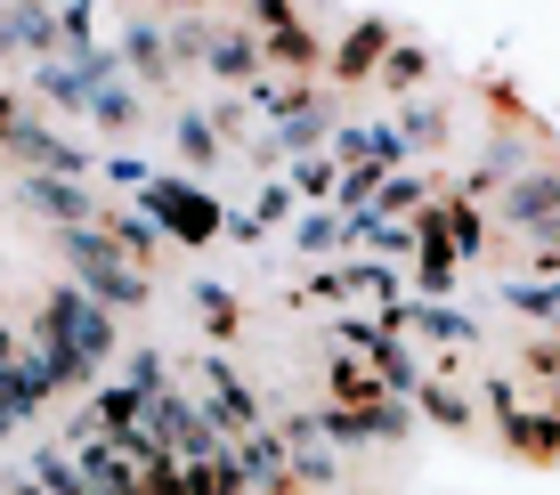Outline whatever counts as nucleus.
I'll list each match as a JSON object with an SVG mask.
<instances>
[{
  "label": "nucleus",
  "mask_w": 560,
  "mask_h": 495,
  "mask_svg": "<svg viewBox=\"0 0 560 495\" xmlns=\"http://www.w3.org/2000/svg\"><path fill=\"white\" fill-rule=\"evenodd\" d=\"M415 326H422V333H439V341H471V326H463L455 309H415Z\"/></svg>",
  "instance_id": "nucleus-16"
},
{
  "label": "nucleus",
  "mask_w": 560,
  "mask_h": 495,
  "mask_svg": "<svg viewBox=\"0 0 560 495\" xmlns=\"http://www.w3.org/2000/svg\"><path fill=\"white\" fill-rule=\"evenodd\" d=\"M179 139H187V155H203V163H211V130L196 122V114H179Z\"/></svg>",
  "instance_id": "nucleus-20"
},
{
  "label": "nucleus",
  "mask_w": 560,
  "mask_h": 495,
  "mask_svg": "<svg viewBox=\"0 0 560 495\" xmlns=\"http://www.w3.org/2000/svg\"><path fill=\"white\" fill-rule=\"evenodd\" d=\"M154 212L179 220V236H187V244H203L211 227H220V212H211L203 196H187V187H154Z\"/></svg>",
  "instance_id": "nucleus-8"
},
{
  "label": "nucleus",
  "mask_w": 560,
  "mask_h": 495,
  "mask_svg": "<svg viewBox=\"0 0 560 495\" xmlns=\"http://www.w3.org/2000/svg\"><path fill=\"white\" fill-rule=\"evenodd\" d=\"M42 341H49V350H66V357H82V366L98 374L106 357H114V309H106V300H90L82 284H73V293H49Z\"/></svg>",
  "instance_id": "nucleus-1"
},
{
  "label": "nucleus",
  "mask_w": 560,
  "mask_h": 495,
  "mask_svg": "<svg viewBox=\"0 0 560 495\" xmlns=\"http://www.w3.org/2000/svg\"><path fill=\"white\" fill-rule=\"evenodd\" d=\"M203 66H211V73H228V82H253V73H260V42H253V33H236V25H211Z\"/></svg>",
  "instance_id": "nucleus-6"
},
{
  "label": "nucleus",
  "mask_w": 560,
  "mask_h": 495,
  "mask_svg": "<svg viewBox=\"0 0 560 495\" xmlns=\"http://www.w3.org/2000/svg\"><path fill=\"white\" fill-rule=\"evenodd\" d=\"M25 196L42 203L49 220H66V236H73V227H98V220H106V212H98V203H90L73 179H42V170H33V179H25Z\"/></svg>",
  "instance_id": "nucleus-5"
},
{
  "label": "nucleus",
  "mask_w": 560,
  "mask_h": 495,
  "mask_svg": "<svg viewBox=\"0 0 560 495\" xmlns=\"http://www.w3.org/2000/svg\"><path fill=\"white\" fill-rule=\"evenodd\" d=\"M9 146H25V155L42 163V179H82V170H90V155H82V146L49 139V130H33V122H16V139H9Z\"/></svg>",
  "instance_id": "nucleus-7"
},
{
  "label": "nucleus",
  "mask_w": 560,
  "mask_h": 495,
  "mask_svg": "<svg viewBox=\"0 0 560 495\" xmlns=\"http://www.w3.org/2000/svg\"><path fill=\"white\" fill-rule=\"evenodd\" d=\"M552 284H560V276H552Z\"/></svg>",
  "instance_id": "nucleus-23"
},
{
  "label": "nucleus",
  "mask_w": 560,
  "mask_h": 495,
  "mask_svg": "<svg viewBox=\"0 0 560 495\" xmlns=\"http://www.w3.org/2000/svg\"><path fill=\"white\" fill-rule=\"evenodd\" d=\"M341 155H358V170H374V179H382V170H390L398 163V130H350V139H341Z\"/></svg>",
  "instance_id": "nucleus-9"
},
{
  "label": "nucleus",
  "mask_w": 560,
  "mask_h": 495,
  "mask_svg": "<svg viewBox=\"0 0 560 495\" xmlns=\"http://www.w3.org/2000/svg\"><path fill=\"white\" fill-rule=\"evenodd\" d=\"M528 366L545 374V382H560V341H545V350H528Z\"/></svg>",
  "instance_id": "nucleus-21"
},
{
  "label": "nucleus",
  "mask_w": 560,
  "mask_h": 495,
  "mask_svg": "<svg viewBox=\"0 0 560 495\" xmlns=\"http://www.w3.org/2000/svg\"><path fill=\"white\" fill-rule=\"evenodd\" d=\"M504 220L528 227V236H545V227L560 220V170H528V179L504 196Z\"/></svg>",
  "instance_id": "nucleus-4"
},
{
  "label": "nucleus",
  "mask_w": 560,
  "mask_h": 495,
  "mask_svg": "<svg viewBox=\"0 0 560 495\" xmlns=\"http://www.w3.org/2000/svg\"><path fill=\"white\" fill-rule=\"evenodd\" d=\"M244 455H236V463H244V487H284V463H277V447H268L260 439V431H253V439H236Z\"/></svg>",
  "instance_id": "nucleus-12"
},
{
  "label": "nucleus",
  "mask_w": 560,
  "mask_h": 495,
  "mask_svg": "<svg viewBox=\"0 0 560 495\" xmlns=\"http://www.w3.org/2000/svg\"><path fill=\"white\" fill-rule=\"evenodd\" d=\"M277 57H284V66H308V57H317V42H308L301 25H284V33H277Z\"/></svg>",
  "instance_id": "nucleus-17"
},
{
  "label": "nucleus",
  "mask_w": 560,
  "mask_h": 495,
  "mask_svg": "<svg viewBox=\"0 0 560 495\" xmlns=\"http://www.w3.org/2000/svg\"><path fill=\"white\" fill-rule=\"evenodd\" d=\"M203 382H211V398H203L211 431H228V439H253V431H260V406H253V390H244L236 374L220 366V357H211V366H203Z\"/></svg>",
  "instance_id": "nucleus-3"
},
{
  "label": "nucleus",
  "mask_w": 560,
  "mask_h": 495,
  "mask_svg": "<svg viewBox=\"0 0 560 495\" xmlns=\"http://www.w3.org/2000/svg\"><path fill=\"white\" fill-rule=\"evenodd\" d=\"M66 260L82 269V293L106 300V309H139V300H147V276L114 252V236H98V227H73V236H66Z\"/></svg>",
  "instance_id": "nucleus-2"
},
{
  "label": "nucleus",
  "mask_w": 560,
  "mask_h": 495,
  "mask_svg": "<svg viewBox=\"0 0 560 495\" xmlns=\"http://www.w3.org/2000/svg\"><path fill=\"white\" fill-rule=\"evenodd\" d=\"M374 57H382V25H365L358 42H350V73H365V66H374Z\"/></svg>",
  "instance_id": "nucleus-18"
},
{
  "label": "nucleus",
  "mask_w": 560,
  "mask_h": 495,
  "mask_svg": "<svg viewBox=\"0 0 560 495\" xmlns=\"http://www.w3.org/2000/svg\"><path fill=\"white\" fill-rule=\"evenodd\" d=\"M187 495H244V463H228V455L187 463Z\"/></svg>",
  "instance_id": "nucleus-11"
},
{
  "label": "nucleus",
  "mask_w": 560,
  "mask_h": 495,
  "mask_svg": "<svg viewBox=\"0 0 560 495\" xmlns=\"http://www.w3.org/2000/svg\"><path fill=\"white\" fill-rule=\"evenodd\" d=\"M9 42L42 57V49L57 42V16H49V9H33V0H16V9H9Z\"/></svg>",
  "instance_id": "nucleus-10"
},
{
  "label": "nucleus",
  "mask_w": 560,
  "mask_h": 495,
  "mask_svg": "<svg viewBox=\"0 0 560 495\" xmlns=\"http://www.w3.org/2000/svg\"><path fill=\"white\" fill-rule=\"evenodd\" d=\"M42 487H49V495H90V480L66 463V455H42Z\"/></svg>",
  "instance_id": "nucleus-15"
},
{
  "label": "nucleus",
  "mask_w": 560,
  "mask_h": 495,
  "mask_svg": "<svg viewBox=\"0 0 560 495\" xmlns=\"http://www.w3.org/2000/svg\"><path fill=\"white\" fill-rule=\"evenodd\" d=\"M422 196V187L415 179H390V187H382V220H390V212H407V203Z\"/></svg>",
  "instance_id": "nucleus-19"
},
{
  "label": "nucleus",
  "mask_w": 560,
  "mask_h": 495,
  "mask_svg": "<svg viewBox=\"0 0 560 495\" xmlns=\"http://www.w3.org/2000/svg\"><path fill=\"white\" fill-rule=\"evenodd\" d=\"M552 423H560V406H552Z\"/></svg>",
  "instance_id": "nucleus-22"
},
{
  "label": "nucleus",
  "mask_w": 560,
  "mask_h": 495,
  "mask_svg": "<svg viewBox=\"0 0 560 495\" xmlns=\"http://www.w3.org/2000/svg\"><path fill=\"white\" fill-rule=\"evenodd\" d=\"M130 66H139L147 73V82H163V73H171V49H163V33H154V25H130Z\"/></svg>",
  "instance_id": "nucleus-13"
},
{
  "label": "nucleus",
  "mask_w": 560,
  "mask_h": 495,
  "mask_svg": "<svg viewBox=\"0 0 560 495\" xmlns=\"http://www.w3.org/2000/svg\"><path fill=\"white\" fill-rule=\"evenodd\" d=\"M293 236H301V252H334V244L350 236V220H325V212H317V220H301Z\"/></svg>",
  "instance_id": "nucleus-14"
}]
</instances>
